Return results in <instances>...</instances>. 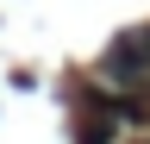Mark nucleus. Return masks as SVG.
Returning <instances> with one entry per match:
<instances>
[{"label": "nucleus", "mask_w": 150, "mask_h": 144, "mask_svg": "<svg viewBox=\"0 0 150 144\" xmlns=\"http://www.w3.org/2000/svg\"><path fill=\"white\" fill-rule=\"evenodd\" d=\"M100 82L112 88V94L150 88V25H144V31H125V38L106 50V63H100Z\"/></svg>", "instance_id": "nucleus-1"}, {"label": "nucleus", "mask_w": 150, "mask_h": 144, "mask_svg": "<svg viewBox=\"0 0 150 144\" xmlns=\"http://www.w3.org/2000/svg\"><path fill=\"white\" fill-rule=\"evenodd\" d=\"M138 144H150V138H138Z\"/></svg>", "instance_id": "nucleus-2"}]
</instances>
